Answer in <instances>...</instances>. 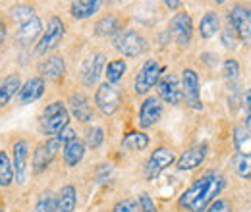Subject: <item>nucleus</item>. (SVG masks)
<instances>
[{"label":"nucleus","instance_id":"obj_43","mask_svg":"<svg viewBox=\"0 0 251 212\" xmlns=\"http://www.w3.org/2000/svg\"><path fill=\"white\" fill-rule=\"evenodd\" d=\"M246 129H250L251 131V112L248 114V118H246Z\"/></svg>","mask_w":251,"mask_h":212},{"label":"nucleus","instance_id":"obj_13","mask_svg":"<svg viewBox=\"0 0 251 212\" xmlns=\"http://www.w3.org/2000/svg\"><path fill=\"white\" fill-rule=\"evenodd\" d=\"M162 116V104L158 96H147L145 102L139 108V125L141 127H153Z\"/></svg>","mask_w":251,"mask_h":212},{"label":"nucleus","instance_id":"obj_15","mask_svg":"<svg viewBox=\"0 0 251 212\" xmlns=\"http://www.w3.org/2000/svg\"><path fill=\"white\" fill-rule=\"evenodd\" d=\"M14 176L16 180L22 183L24 182V176H25V168H27V156H29V143L25 139H20L14 143Z\"/></svg>","mask_w":251,"mask_h":212},{"label":"nucleus","instance_id":"obj_19","mask_svg":"<svg viewBox=\"0 0 251 212\" xmlns=\"http://www.w3.org/2000/svg\"><path fill=\"white\" fill-rule=\"evenodd\" d=\"M68 104H70L72 114H74L79 121L87 123V121L93 120V106H91V102H89V98H87L85 94H81V93L72 94Z\"/></svg>","mask_w":251,"mask_h":212},{"label":"nucleus","instance_id":"obj_30","mask_svg":"<svg viewBox=\"0 0 251 212\" xmlns=\"http://www.w3.org/2000/svg\"><path fill=\"white\" fill-rule=\"evenodd\" d=\"M118 20L114 18V16H106V18H102L99 24H97V29L95 33L97 35H100V37H108V35H114L116 31H118Z\"/></svg>","mask_w":251,"mask_h":212},{"label":"nucleus","instance_id":"obj_5","mask_svg":"<svg viewBox=\"0 0 251 212\" xmlns=\"http://www.w3.org/2000/svg\"><path fill=\"white\" fill-rule=\"evenodd\" d=\"M164 71V68H160V64L157 60H147L143 66H141V70L137 71V75H135V83H133V89L137 94H145V93H149L155 85L158 83V79H160V73Z\"/></svg>","mask_w":251,"mask_h":212},{"label":"nucleus","instance_id":"obj_7","mask_svg":"<svg viewBox=\"0 0 251 212\" xmlns=\"http://www.w3.org/2000/svg\"><path fill=\"white\" fill-rule=\"evenodd\" d=\"M228 20H230V25L236 29L238 37L242 43L251 45V8L250 6H244V4H238L230 10L228 14Z\"/></svg>","mask_w":251,"mask_h":212},{"label":"nucleus","instance_id":"obj_24","mask_svg":"<svg viewBox=\"0 0 251 212\" xmlns=\"http://www.w3.org/2000/svg\"><path fill=\"white\" fill-rule=\"evenodd\" d=\"M77 205V195L74 185H64L56 197V212H74Z\"/></svg>","mask_w":251,"mask_h":212},{"label":"nucleus","instance_id":"obj_16","mask_svg":"<svg viewBox=\"0 0 251 212\" xmlns=\"http://www.w3.org/2000/svg\"><path fill=\"white\" fill-rule=\"evenodd\" d=\"M43 31V22L41 18L33 16L31 20H27L25 24H22V27L18 29V35H16V43L20 47H29L31 43L37 41V37L41 35Z\"/></svg>","mask_w":251,"mask_h":212},{"label":"nucleus","instance_id":"obj_3","mask_svg":"<svg viewBox=\"0 0 251 212\" xmlns=\"http://www.w3.org/2000/svg\"><path fill=\"white\" fill-rule=\"evenodd\" d=\"M112 45H114V48L120 54H124L126 58H137V56H141L147 50L145 39L137 31H131V29L116 31V35L112 37Z\"/></svg>","mask_w":251,"mask_h":212},{"label":"nucleus","instance_id":"obj_34","mask_svg":"<svg viewBox=\"0 0 251 212\" xmlns=\"http://www.w3.org/2000/svg\"><path fill=\"white\" fill-rule=\"evenodd\" d=\"M102 141H104V131L100 127H93V129L87 131V143H89V147L99 149L102 145Z\"/></svg>","mask_w":251,"mask_h":212},{"label":"nucleus","instance_id":"obj_35","mask_svg":"<svg viewBox=\"0 0 251 212\" xmlns=\"http://www.w3.org/2000/svg\"><path fill=\"white\" fill-rule=\"evenodd\" d=\"M112 212H137V201L135 199H122L114 205Z\"/></svg>","mask_w":251,"mask_h":212},{"label":"nucleus","instance_id":"obj_27","mask_svg":"<svg viewBox=\"0 0 251 212\" xmlns=\"http://www.w3.org/2000/svg\"><path fill=\"white\" fill-rule=\"evenodd\" d=\"M232 168L240 178L251 180V152H238L232 158Z\"/></svg>","mask_w":251,"mask_h":212},{"label":"nucleus","instance_id":"obj_1","mask_svg":"<svg viewBox=\"0 0 251 212\" xmlns=\"http://www.w3.org/2000/svg\"><path fill=\"white\" fill-rule=\"evenodd\" d=\"M224 178L219 172H209L205 176H201L197 182H193L188 189L180 195V209L188 212H205L207 207L220 195V191L224 189Z\"/></svg>","mask_w":251,"mask_h":212},{"label":"nucleus","instance_id":"obj_6","mask_svg":"<svg viewBox=\"0 0 251 212\" xmlns=\"http://www.w3.org/2000/svg\"><path fill=\"white\" fill-rule=\"evenodd\" d=\"M120 100H122L120 91L112 83H108V81L102 83V85H99V89L95 93V106L104 116H112L120 108Z\"/></svg>","mask_w":251,"mask_h":212},{"label":"nucleus","instance_id":"obj_2","mask_svg":"<svg viewBox=\"0 0 251 212\" xmlns=\"http://www.w3.org/2000/svg\"><path fill=\"white\" fill-rule=\"evenodd\" d=\"M39 123H41V129H43L45 135H58L70 123V112H68L66 104L60 102V100L50 102L43 110V114L39 118Z\"/></svg>","mask_w":251,"mask_h":212},{"label":"nucleus","instance_id":"obj_22","mask_svg":"<svg viewBox=\"0 0 251 212\" xmlns=\"http://www.w3.org/2000/svg\"><path fill=\"white\" fill-rule=\"evenodd\" d=\"M85 156V145L81 139L74 137L72 141L64 143V162L68 166H77Z\"/></svg>","mask_w":251,"mask_h":212},{"label":"nucleus","instance_id":"obj_25","mask_svg":"<svg viewBox=\"0 0 251 212\" xmlns=\"http://www.w3.org/2000/svg\"><path fill=\"white\" fill-rule=\"evenodd\" d=\"M147 147H149V137L143 131L126 133V137L122 139V149H127V151H143Z\"/></svg>","mask_w":251,"mask_h":212},{"label":"nucleus","instance_id":"obj_33","mask_svg":"<svg viewBox=\"0 0 251 212\" xmlns=\"http://www.w3.org/2000/svg\"><path fill=\"white\" fill-rule=\"evenodd\" d=\"M238 43H240V37H238V33H236V29L232 25H228V27L222 29V45L228 50H234L238 47Z\"/></svg>","mask_w":251,"mask_h":212},{"label":"nucleus","instance_id":"obj_20","mask_svg":"<svg viewBox=\"0 0 251 212\" xmlns=\"http://www.w3.org/2000/svg\"><path fill=\"white\" fill-rule=\"evenodd\" d=\"M41 73H43V79H50V81H58L66 73V64L64 58L58 54H52L49 56L47 60L41 64Z\"/></svg>","mask_w":251,"mask_h":212},{"label":"nucleus","instance_id":"obj_23","mask_svg":"<svg viewBox=\"0 0 251 212\" xmlns=\"http://www.w3.org/2000/svg\"><path fill=\"white\" fill-rule=\"evenodd\" d=\"M20 87H22V79L16 73H12L0 81V108H6V104L12 100V96L16 93L20 91Z\"/></svg>","mask_w":251,"mask_h":212},{"label":"nucleus","instance_id":"obj_11","mask_svg":"<svg viewBox=\"0 0 251 212\" xmlns=\"http://www.w3.org/2000/svg\"><path fill=\"white\" fill-rule=\"evenodd\" d=\"M182 96L186 98V104L193 110H201V91H199V77L193 70L182 71Z\"/></svg>","mask_w":251,"mask_h":212},{"label":"nucleus","instance_id":"obj_32","mask_svg":"<svg viewBox=\"0 0 251 212\" xmlns=\"http://www.w3.org/2000/svg\"><path fill=\"white\" fill-rule=\"evenodd\" d=\"M33 16H35V10H33L29 4H18L16 8H12V18H14V22L25 24L27 20H31Z\"/></svg>","mask_w":251,"mask_h":212},{"label":"nucleus","instance_id":"obj_40","mask_svg":"<svg viewBox=\"0 0 251 212\" xmlns=\"http://www.w3.org/2000/svg\"><path fill=\"white\" fill-rule=\"evenodd\" d=\"M164 4H166L170 10H178L180 4H182V0H164Z\"/></svg>","mask_w":251,"mask_h":212},{"label":"nucleus","instance_id":"obj_18","mask_svg":"<svg viewBox=\"0 0 251 212\" xmlns=\"http://www.w3.org/2000/svg\"><path fill=\"white\" fill-rule=\"evenodd\" d=\"M43 93H45V79H43V77H31V79H27V81L20 87V91H18V100H20V104H29L33 100L41 98Z\"/></svg>","mask_w":251,"mask_h":212},{"label":"nucleus","instance_id":"obj_39","mask_svg":"<svg viewBox=\"0 0 251 212\" xmlns=\"http://www.w3.org/2000/svg\"><path fill=\"white\" fill-rule=\"evenodd\" d=\"M74 137H75V131H74V129H70V127L62 129V131H60V133L56 135V139H58V141H60L62 145H64V143H68V141H72Z\"/></svg>","mask_w":251,"mask_h":212},{"label":"nucleus","instance_id":"obj_26","mask_svg":"<svg viewBox=\"0 0 251 212\" xmlns=\"http://www.w3.org/2000/svg\"><path fill=\"white\" fill-rule=\"evenodd\" d=\"M219 14L217 12H207L203 18H201V24H199V33L203 39H211L217 35L219 31Z\"/></svg>","mask_w":251,"mask_h":212},{"label":"nucleus","instance_id":"obj_38","mask_svg":"<svg viewBox=\"0 0 251 212\" xmlns=\"http://www.w3.org/2000/svg\"><path fill=\"white\" fill-rule=\"evenodd\" d=\"M207 212H232V207H230V203H228V201H224V199H217V201H213V203L209 205Z\"/></svg>","mask_w":251,"mask_h":212},{"label":"nucleus","instance_id":"obj_37","mask_svg":"<svg viewBox=\"0 0 251 212\" xmlns=\"http://www.w3.org/2000/svg\"><path fill=\"white\" fill-rule=\"evenodd\" d=\"M238 73H240V64L234 60V58L224 62V77L226 79H236Z\"/></svg>","mask_w":251,"mask_h":212},{"label":"nucleus","instance_id":"obj_12","mask_svg":"<svg viewBox=\"0 0 251 212\" xmlns=\"http://www.w3.org/2000/svg\"><path fill=\"white\" fill-rule=\"evenodd\" d=\"M158 89V98H162L164 102L172 104V106H178L182 102V87L178 83V77L174 73H168L164 77H160L157 83Z\"/></svg>","mask_w":251,"mask_h":212},{"label":"nucleus","instance_id":"obj_4","mask_svg":"<svg viewBox=\"0 0 251 212\" xmlns=\"http://www.w3.org/2000/svg\"><path fill=\"white\" fill-rule=\"evenodd\" d=\"M64 35H66V25L58 16H52L47 24V31L43 33V37L39 39L37 47H35V54L37 56H43L50 50H54L60 43H62Z\"/></svg>","mask_w":251,"mask_h":212},{"label":"nucleus","instance_id":"obj_31","mask_svg":"<svg viewBox=\"0 0 251 212\" xmlns=\"http://www.w3.org/2000/svg\"><path fill=\"white\" fill-rule=\"evenodd\" d=\"M35 212H56V197L50 191L43 193L35 205Z\"/></svg>","mask_w":251,"mask_h":212},{"label":"nucleus","instance_id":"obj_29","mask_svg":"<svg viewBox=\"0 0 251 212\" xmlns=\"http://www.w3.org/2000/svg\"><path fill=\"white\" fill-rule=\"evenodd\" d=\"M12 182H14V166L8 154L0 151V187H8Z\"/></svg>","mask_w":251,"mask_h":212},{"label":"nucleus","instance_id":"obj_9","mask_svg":"<svg viewBox=\"0 0 251 212\" xmlns=\"http://www.w3.org/2000/svg\"><path fill=\"white\" fill-rule=\"evenodd\" d=\"M174 160H176V156H174V152L170 151V149H166V147L155 149V151L151 152L147 164H145V178H147V180L158 178L168 166L174 164Z\"/></svg>","mask_w":251,"mask_h":212},{"label":"nucleus","instance_id":"obj_8","mask_svg":"<svg viewBox=\"0 0 251 212\" xmlns=\"http://www.w3.org/2000/svg\"><path fill=\"white\" fill-rule=\"evenodd\" d=\"M60 147H62V143H60L56 137L47 139L45 143H41V145L35 149V152H33V172H35V174L45 172V170L50 166V162L54 160L56 152L60 151Z\"/></svg>","mask_w":251,"mask_h":212},{"label":"nucleus","instance_id":"obj_17","mask_svg":"<svg viewBox=\"0 0 251 212\" xmlns=\"http://www.w3.org/2000/svg\"><path fill=\"white\" fill-rule=\"evenodd\" d=\"M207 156V145H195L188 151L182 152V156L178 158V170L188 172V170H195L197 166L203 164Z\"/></svg>","mask_w":251,"mask_h":212},{"label":"nucleus","instance_id":"obj_14","mask_svg":"<svg viewBox=\"0 0 251 212\" xmlns=\"http://www.w3.org/2000/svg\"><path fill=\"white\" fill-rule=\"evenodd\" d=\"M102 66H104V54L102 52H97V54H91L87 60L83 62L81 66V81L83 85L91 87L93 83H97L100 71H102Z\"/></svg>","mask_w":251,"mask_h":212},{"label":"nucleus","instance_id":"obj_42","mask_svg":"<svg viewBox=\"0 0 251 212\" xmlns=\"http://www.w3.org/2000/svg\"><path fill=\"white\" fill-rule=\"evenodd\" d=\"M246 104H248V108H250V112H251V89L248 91V94H246Z\"/></svg>","mask_w":251,"mask_h":212},{"label":"nucleus","instance_id":"obj_10","mask_svg":"<svg viewBox=\"0 0 251 212\" xmlns=\"http://www.w3.org/2000/svg\"><path fill=\"white\" fill-rule=\"evenodd\" d=\"M170 35L174 37V41L180 45V47H188L191 43V37H193V22H191V16L188 12H178L172 20H170Z\"/></svg>","mask_w":251,"mask_h":212},{"label":"nucleus","instance_id":"obj_41","mask_svg":"<svg viewBox=\"0 0 251 212\" xmlns=\"http://www.w3.org/2000/svg\"><path fill=\"white\" fill-rule=\"evenodd\" d=\"M6 33H8V29H6V24H4V22H0V45L6 41Z\"/></svg>","mask_w":251,"mask_h":212},{"label":"nucleus","instance_id":"obj_44","mask_svg":"<svg viewBox=\"0 0 251 212\" xmlns=\"http://www.w3.org/2000/svg\"><path fill=\"white\" fill-rule=\"evenodd\" d=\"M213 2H215V4H224L226 0H213Z\"/></svg>","mask_w":251,"mask_h":212},{"label":"nucleus","instance_id":"obj_21","mask_svg":"<svg viewBox=\"0 0 251 212\" xmlns=\"http://www.w3.org/2000/svg\"><path fill=\"white\" fill-rule=\"evenodd\" d=\"M100 4H102V0H72L70 14L75 20H85L100 10Z\"/></svg>","mask_w":251,"mask_h":212},{"label":"nucleus","instance_id":"obj_36","mask_svg":"<svg viewBox=\"0 0 251 212\" xmlns=\"http://www.w3.org/2000/svg\"><path fill=\"white\" fill-rule=\"evenodd\" d=\"M137 207L141 209V212H158L155 201L147 195V193H141L139 195V201H137Z\"/></svg>","mask_w":251,"mask_h":212},{"label":"nucleus","instance_id":"obj_45","mask_svg":"<svg viewBox=\"0 0 251 212\" xmlns=\"http://www.w3.org/2000/svg\"><path fill=\"white\" fill-rule=\"evenodd\" d=\"M0 212H2V209H0Z\"/></svg>","mask_w":251,"mask_h":212},{"label":"nucleus","instance_id":"obj_28","mask_svg":"<svg viewBox=\"0 0 251 212\" xmlns=\"http://www.w3.org/2000/svg\"><path fill=\"white\" fill-rule=\"evenodd\" d=\"M126 62L122 58H118V60H112L106 64V68H104V75H106V81L108 83H118L122 77H124L126 73Z\"/></svg>","mask_w":251,"mask_h":212}]
</instances>
